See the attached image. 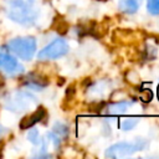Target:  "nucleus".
<instances>
[{
	"instance_id": "obj_1",
	"label": "nucleus",
	"mask_w": 159,
	"mask_h": 159,
	"mask_svg": "<svg viewBox=\"0 0 159 159\" xmlns=\"http://www.w3.org/2000/svg\"><path fill=\"white\" fill-rule=\"evenodd\" d=\"M39 16L35 0H10L9 17L21 25H32Z\"/></svg>"
},
{
	"instance_id": "obj_2",
	"label": "nucleus",
	"mask_w": 159,
	"mask_h": 159,
	"mask_svg": "<svg viewBox=\"0 0 159 159\" xmlns=\"http://www.w3.org/2000/svg\"><path fill=\"white\" fill-rule=\"evenodd\" d=\"M148 147V142L143 138H135L134 140L130 142H118L112 144L111 147L107 148L104 155L107 158L112 159H119V158H125L130 157L137 152L144 150Z\"/></svg>"
},
{
	"instance_id": "obj_3",
	"label": "nucleus",
	"mask_w": 159,
	"mask_h": 159,
	"mask_svg": "<svg viewBox=\"0 0 159 159\" xmlns=\"http://www.w3.org/2000/svg\"><path fill=\"white\" fill-rule=\"evenodd\" d=\"M9 48L21 60L29 61L36 52V40L34 37H16L9 42Z\"/></svg>"
},
{
	"instance_id": "obj_4",
	"label": "nucleus",
	"mask_w": 159,
	"mask_h": 159,
	"mask_svg": "<svg viewBox=\"0 0 159 159\" xmlns=\"http://www.w3.org/2000/svg\"><path fill=\"white\" fill-rule=\"evenodd\" d=\"M70 47L65 39L57 37L52 42H50L47 46H45L37 55L40 60H56L62 56H65L68 52Z\"/></svg>"
},
{
	"instance_id": "obj_5",
	"label": "nucleus",
	"mask_w": 159,
	"mask_h": 159,
	"mask_svg": "<svg viewBox=\"0 0 159 159\" xmlns=\"http://www.w3.org/2000/svg\"><path fill=\"white\" fill-rule=\"evenodd\" d=\"M0 71L6 75L16 76L24 72L22 66L17 62L15 57H12L7 52H0Z\"/></svg>"
},
{
	"instance_id": "obj_6",
	"label": "nucleus",
	"mask_w": 159,
	"mask_h": 159,
	"mask_svg": "<svg viewBox=\"0 0 159 159\" xmlns=\"http://www.w3.org/2000/svg\"><path fill=\"white\" fill-rule=\"evenodd\" d=\"M34 101L35 98L29 93H17L15 94L14 99H10V103L7 104V107L11 111H22L27 108Z\"/></svg>"
},
{
	"instance_id": "obj_7",
	"label": "nucleus",
	"mask_w": 159,
	"mask_h": 159,
	"mask_svg": "<svg viewBox=\"0 0 159 159\" xmlns=\"http://www.w3.org/2000/svg\"><path fill=\"white\" fill-rule=\"evenodd\" d=\"M143 0H119L118 1V7L122 12L124 14H135Z\"/></svg>"
},
{
	"instance_id": "obj_8",
	"label": "nucleus",
	"mask_w": 159,
	"mask_h": 159,
	"mask_svg": "<svg viewBox=\"0 0 159 159\" xmlns=\"http://www.w3.org/2000/svg\"><path fill=\"white\" fill-rule=\"evenodd\" d=\"M132 103L133 102H129V101H119V102L111 103L107 107V112L109 114H123L132 106Z\"/></svg>"
},
{
	"instance_id": "obj_9",
	"label": "nucleus",
	"mask_w": 159,
	"mask_h": 159,
	"mask_svg": "<svg viewBox=\"0 0 159 159\" xmlns=\"http://www.w3.org/2000/svg\"><path fill=\"white\" fill-rule=\"evenodd\" d=\"M43 117H45V109H43V108H39L32 116H30L29 118H26V119L21 123V128H30V127H32L35 123L40 122Z\"/></svg>"
},
{
	"instance_id": "obj_10",
	"label": "nucleus",
	"mask_w": 159,
	"mask_h": 159,
	"mask_svg": "<svg viewBox=\"0 0 159 159\" xmlns=\"http://www.w3.org/2000/svg\"><path fill=\"white\" fill-rule=\"evenodd\" d=\"M52 133L56 134L60 139H62V138L67 137V134H68V128H67V125H65L63 123H56V124L53 125Z\"/></svg>"
},
{
	"instance_id": "obj_11",
	"label": "nucleus",
	"mask_w": 159,
	"mask_h": 159,
	"mask_svg": "<svg viewBox=\"0 0 159 159\" xmlns=\"http://www.w3.org/2000/svg\"><path fill=\"white\" fill-rule=\"evenodd\" d=\"M138 123H139V119H138V118H125V119L122 120V123H120V128H122L123 130L127 132V130L133 129Z\"/></svg>"
},
{
	"instance_id": "obj_12",
	"label": "nucleus",
	"mask_w": 159,
	"mask_h": 159,
	"mask_svg": "<svg viewBox=\"0 0 159 159\" xmlns=\"http://www.w3.org/2000/svg\"><path fill=\"white\" fill-rule=\"evenodd\" d=\"M147 10L152 15H159V0H147Z\"/></svg>"
},
{
	"instance_id": "obj_13",
	"label": "nucleus",
	"mask_w": 159,
	"mask_h": 159,
	"mask_svg": "<svg viewBox=\"0 0 159 159\" xmlns=\"http://www.w3.org/2000/svg\"><path fill=\"white\" fill-rule=\"evenodd\" d=\"M27 139H29L32 144H35V145H37V144H40V143L42 142L41 138H40V133H39L37 129H31V130L27 133Z\"/></svg>"
},
{
	"instance_id": "obj_14",
	"label": "nucleus",
	"mask_w": 159,
	"mask_h": 159,
	"mask_svg": "<svg viewBox=\"0 0 159 159\" xmlns=\"http://www.w3.org/2000/svg\"><path fill=\"white\" fill-rule=\"evenodd\" d=\"M158 98H159V86H158Z\"/></svg>"
},
{
	"instance_id": "obj_15",
	"label": "nucleus",
	"mask_w": 159,
	"mask_h": 159,
	"mask_svg": "<svg viewBox=\"0 0 159 159\" xmlns=\"http://www.w3.org/2000/svg\"><path fill=\"white\" fill-rule=\"evenodd\" d=\"M0 133H1V127H0Z\"/></svg>"
}]
</instances>
